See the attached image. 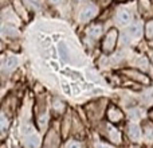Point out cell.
Returning a JSON list of instances; mask_svg holds the SVG:
<instances>
[{
	"label": "cell",
	"mask_w": 153,
	"mask_h": 148,
	"mask_svg": "<svg viewBox=\"0 0 153 148\" xmlns=\"http://www.w3.org/2000/svg\"><path fill=\"white\" fill-rule=\"evenodd\" d=\"M117 40H118V31H117L116 28L109 30L108 34H106L105 38H103V42H102V50H103V53L110 54L111 51L116 49Z\"/></svg>",
	"instance_id": "cell-1"
},
{
	"label": "cell",
	"mask_w": 153,
	"mask_h": 148,
	"mask_svg": "<svg viewBox=\"0 0 153 148\" xmlns=\"http://www.w3.org/2000/svg\"><path fill=\"white\" fill-rule=\"evenodd\" d=\"M23 147L24 148H39L40 139L32 128L23 129Z\"/></svg>",
	"instance_id": "cell-2"
},
{
	"label": "cell",
	"mask_w": 153,
	"mask_h": 148,
	"mask_svg": "<svg viewBox=\"0 0 153 148\" xmlns=\"http://www.w3.org/2000/svg\"><path fill=\"white\" fill-rule=\"evenodd\" d=\"M98 13V7L94 4H87L86 7L82 8L81 13H79V22L85 23V22H89L91 19H94Z\"/></svg>",
	"instance_id": "cell-3"
},
{
	"label": "cell",
	"mask_w": 153,
	"mask_h": 148,
	"mask_svg": "<svg viewBox=\"0 0 153 148\" xmlns=\"http://www.w3.org/2000/svg\"><path fill=\"white\" fill-rule=\"evenodd\" d=\"M141 34H143V24H141V22H134L128 28L126 34H125V39H138V38H141Z\"/></svg>",
	"instance_id": "cell-4"
},
{
	"label": "cell",
	"mask_w": 153,
	"mask_h": 148,
	"mask_svg": "<svg viewBox=\"0 0 153 148\" xmlns=\"http://www.w3.org/2000/svg\"><path fill=\"white\" fill-rule=\"evenodd\" d=\"M132 20H133V15L126 8H122L116 13V23L118 26H128V24L132 23Z\"/></svg>",
	"instance_id": "cell-5"
},
{
	"label": "cell",
	"mask_w": 153,
	"mask_h": 148,
	"mask_svg": "<svg viewBox=\"0 0 153 148\" xmlns=\"http://www.w3.org/2000/svg\"><path fill=\"white\" fill-rule=\"evenodd\" d=\"M122 117H124V114H122V112L120 111L117 106H114V105L109 106V109H108V119L110 120L111 123H118V121H121Z\"/></svg>",
	"instance_id": "cell-6"
},
{
	"label": "cell",
	"mask_w": 153,
	"mask_h": 148,
	"mask_svg": "<svg viewBox=\"0 0 153 148\" xmlns=\"http://www.w3.org/2000/svg\"><path fill=\"white\" fill-rule=\"evenodd\" d=\"M124 73L126 74L129 78L134 79V81H137V82H141V84H148V82H149L148 77L144 75V74L140 73V72H136V70H125Z\"/></svg>",
	"instance_id": "cell-7"
},
{
	"label": "cell",
	"mask_w": 153,
	"mask_h": 148,
	"mask_svg": "<svg viewBox=\"0 0 153 148\" xmlns=\"http://www.w3.org/2000/svg\"><path fill=\"white\" fill-rule=\"evenodd\" d=\"M101 34H102V27H101L100 24H93V26H90L86 31L87 38L91 40H97Z\"/></svg>",
	"instance_id": "cell-8"
},
{
	"label": "cell",
	"mask_w": 153,
	"mask_h": 148,
	"mask_svg": "<svg viewBox=\"0 0 153 148\" xmlns=\"http://www.w3.org/2000/svg\"><path fill=\"white\" fill-rule=\"evenodd\" d=\"M128 133H129V138L132 139L133 141H138L141 140V128L138 127L137 124H130L129 129H128Z\"/></svg>",
	"instance_id": "cell-9"
},
{
	"label": "cell",
	"mask_w": 153,
	"mask_h": 148,
	"mask_svg": "<svg viewBox=\"0 0 153 148\" xmlns=\"http://www.w3.org/2000/svg\"><path fill=\"white\" fill-rule=\"evenodd\" d=\"M106 132H108V138L110 139L113 143H116V144L121 143V133H120L114 127L108 125V127H106Z\"/></svg>",
	"instance_id": "cell-10"
},
{
	"label": "cell",
	"mask_w": 153,
	"mask_h": 148,
	"mask_svg": "<svg viewBox=\"0 0 153 148\" xmlns=\"http://www.w3.org/2000/svg\"><path fill=\"white\" fill-rule=\"evenodd\" d=\"M16 65H18V59H16L15 57H8V58L3 62L1 69H3L4 73H8V72H11V70L15 69Z\"/></svg>",
	"instance_id": "cell-11"
},
{
	"label": "cell",
	"mask_w": 153,
	"mask_h": 148,
	"mask_svg": "<svg viewBox=\"0 0 153 148\" xmlns=\"http://www.w3.org/2000/svg\"><path fill=\"white\" fill-rule=\"evenodd\" d=\"M144 104L146 105H152L153 104V89H148L145 93H143V97H141Z\"/></svg>",
	"instance_id": "cell-12"
},
{
	"label": "cell",
	"mask_w": 153,
	"mask_h": 148,
	"mask_svg": "<svg viewBox=\"0 0 153 148\" xmlns=\"http://www.w3.org/2000/svg\"><path fill=\"white\" fill-rule=\"evenodd\" d=\"M138 7H140V10H141V12L143 13H149V11L152 10L151 0H140Z\"/></svg>",
	"instance_id": "cell-13"
},
{
	"label": "cell",
	"mask_w": 153,
	"mask_h": 148,
	"mask_svg": "<svg viewBox=\"0 0 153 148\" xmlns=\"http://www.w3.org/2000/svg\"><path fill=\"white\" fill-rule=\"evenodd\" d=\"M145 139L148 143L153 144V125L152 124H148L145 127Z\"/></svg>",
	"instance_id": "cell-14"
},
{
	"label": "cell",
	"mask_w": 153,
	"mask_h": 148,
	"mask_svg": "<svg viewBox=\"0 0 153 148\" xmlns=\"http://www.w3.org/2000/svg\"><path fill=\"white\" fill-rule=\"evenodd\" d=\"M145 37L148 39H153V20H149L145 26Z\"/></svg>",
	"instance_id": "cell-15"
},
{
	"label": "cell",
	"mask_w": 153,
	"mask_h": 148,
	"mask_svg": "<svg viewBox=\"0 0 153 148\" xmlns=\"http://www.w3.org/2000/svg\"><path fill=\"white\" fill-rule=\"evenodd\" d=\"M66 148H82V144L79 143V141H76V140H71V141L67 143Z\"/></svg>",
	"instance_id": "cell-16"
},
{
	"label": "cell",
	"mask_w": 153,
	"mask_h": 148,
	"mask_svg": "<svg viewBox=\"0 0 153 148\" xmlns=\"http://www.w3.org/2000/svg\"><path fill=\"white\" fill-rule=\"evenodd\" d=\"M7 125H8L7 117H5L4 114H1V132L3 133H5V131H7Z\"/></svg>",
	"instance_id": "cell-17"
},
{
	"label": "cell",
	"mask_w": 153,
	"mask_h": 148,
	"mask_svg": "<svg viewBox=\"0 0 153 148\" xmlns=\"http://www.w3.org/2000/svg\"><path fill=\"white\" fill-rule=\"evenodd\" d=\"M95 148H113V147L108 146L106 143H98V144H95Z\"/></svg>",
	"instance_id": "cell-18"
},
{
	"label": "cell",
	"mask_w": 153,
	"mask_h": 148,
	"mask_svg": "<svg viewBox=\"0 0 153 148\" xmlns=\"http://www.w3.org/2000/svg\"><path fill=\"white\" fill-rule=\"evenodd\" d=\"M51 3H53V4H59V3H61V0H50Z\"/></svg>",
	"instance_id": "cell-19"
},
{
	"label": "cell",
	"mask_w": 153,
	"mask_h": 148,
	"mask_svg": "<svg viewBox=\"0 0 153 148\" xmlns=\"http://www.w3.org/2000/svg\"><path fill=\"white\" fill-rule=\"evenodd\" d=\"M101 1H102V3H103V4H108V3H110V1H111V0H101Z\"/></svg>",
	"instance_id": "cell-20"
},
{
	"label": "cell",
	"mask_w": 153,
	"mask_h": 148,
	"mask_svg": "<svg viewBox=\"0 0 153 148\" xmlns=\"http://www.w3.org/2000/svg\"><path fill=\"white\" fill-rule=\"evenodd\" d=\"M133 148H138V147H133Z\"/></svg>",
	"instance_id": "cell-21"
}]
</instances>
